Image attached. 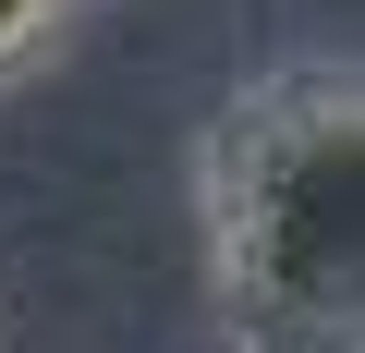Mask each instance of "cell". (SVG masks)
Segmentation results:
<instances>
[{"label":"cell","mask_w":365,"mask_h":353,"mask_svg":"<svg viewBox=\"0 0 365 353\" xmlns=\"http://www.w3.org/2000/svg\"><path fill=\"white\" fill-rule=\"evenodd\" d=\"M207 305L232 353H365V86L353 61L256 73L195 158Z\"/></svg>","instance_id":"cell-1"},{"label":"cell","mask_w":365,"mask_h":353,"mask_svg":"<svg viewBox=\"0 0 365 353\" xmlns=\"http://www.w3.org/2000/svg\"><path fill=\"white\" fill-rule=\"evenodd\" d=\"M61 25H73V0H0V86L37 73V61L61 49Z\"/></svg>","instance_id":"cell-2"}]
</instances>
